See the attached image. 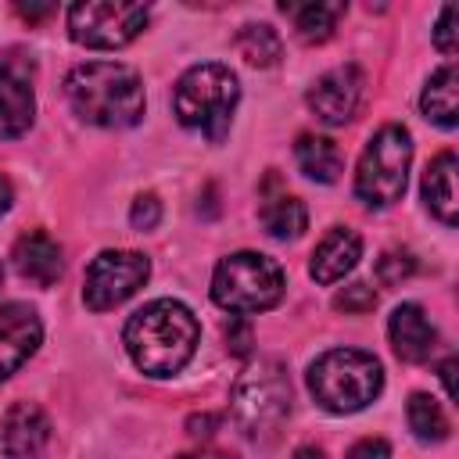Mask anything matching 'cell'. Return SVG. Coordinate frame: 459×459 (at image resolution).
Returning <instances> with one entry per match:
<instances>
[{"label":"cell","mask_w":459,"mask_h":459,"mask_svg":"<svg viewBox=\"0 0 459 459\" xmlns=\"http://www.w3.org/2000/svg\"><path fill=\"white\" fill-rule=\"evenodd\" d=\"M122 341L136 369H143L147 377H172L194 359L201 323L183 301L158 298L129 316Z\"/></svg>","instance_id":"cell-1"},{"label":"cell","mask_w":459,"mask_h":459,"mask_svg":"<svg viewBox=\"0 0 459 459\" xmlns=\"http://www.w3.org/2000/svg\"><path fill=\"white\" fill-rule=\"evenodd\" d=\"M65 97L82 122L100 129H126L143 118V82L136 68L118 61L75 65L65 79Z\"/></svg>","instance_id":"cell-2"},{"label":"cell","mask_w":459,"mask_h":459,"mask_svg":"<svg viewBox=\"0 0 459 459\" xmlns=\"http://www.w3.org/2000/svg\"><path fill=\"white\" fill-rule=\"evenodd\" d=\"M384 387V366L362 348H330L308 366V391L326 412H359Z\"/></svg>","instance_id":"cell-3"},{"label":"cell","mask_w":459,"mask_h":459,"mask_svg":"<svg viewBox=\"0 0 459 459\" xmlns=\"http://www.w3.org/2000/svg\"><path fill=\"white\" fill-rule=\"evenodd\" d=\"M230 409H233V420L244 430V437L273 441L290 416V377H287L283 362L280 359L251 362L233 384Z\"/></svg>","instance_id":"cell-4"},{"label":"cell","mask_w":459,"mask_h":459,"mask_svg":"<svg viewBox=\"0 0 459 459\" xmlns=\"http://www.w3.org/2000/svg\"><path fill=\"white\" fill-rule=\"evenodd\" d=\"M237 100H240L237 75L226 65H215V61L186 68L176 82V93H172V108H176L179 126L201 129L208 140L226 136Z\"/></svg>","instance_id":"cell-5"},{"label":"cell","mask_w":459,"mask_h":459,"mask_svg":"<svg viewBox=\"0 0 459 459\" xmlns=\"http://www.w3.org/2000/svg\"><path fill=\"white\" fill-rule=\"evenodd\" d=\"M283 269L276 258L258 251L226 255L212 276V301L226 312H265L283 298Z\"/></svg>","instance_id":"cell-6"},{"label":"cell","mask_w":459,"mask_h":459,"mask_svg":"<svg viewBox=\"0 0 459 459\" xmlns=\"http://www.w3.org/2000/svg\"><path fill=\"white\" fill-rule=\"evenodd\" d=\"M409 161H412V136L405 126H380L355 169V197L369 208H387L402 201L405 179H409Z\"/></svg>","instance_id":"cell-7"},{"label":"cell","mask_w":459,"mask_h":459,"mask_svg":"<svg viewBox=\"0 0 459 459\" xmlns=\"http://www.w3.org/2000/svg\"><path fill=\"white\" fill-rule=\"evenodd\" d=\"M151 18L147 4H115V0H82L68 7V36L93 50H115L133 43Z\"/></svg>","instance_id":"cell-8"},{"label":"cell","mask_w":459,"mask_h":459,"mask_svg":"<svg viewBox=\"0 0 459 459\" xmlns=\"http://www.w3.org/2000/svg\"><path fill=\"white\" fill-rule=\"evenodd\" d=\"M151 276V262L140 251H100L82 276V301L93 312H108L133 298Z\"/></svg>","instance_id":"cell-9"},{"label":"cell","mask_w":459,"mask_h":459,"mask_svg":"<svg viewBox=\"0 0 459 459\" xmlns=\"http://www.w3.org/2000/svg\"><path fill=\"white\" fill-rule=\"evenodd\" d=\"M362 90H366V79H362L359 65H337V68L323 72L312 82V90H308L305 100H308V108H312V115L319 122L344 126L355 115V108L362 100Z\"/></svg>","instance_id":"cell-10"},{"label":"cell","mask_w":459,"mask_h":459,"mask_svg":"<svg viewBox=\"0 0 459 459\" xmlns=\"http://www.w3.org/2000/svg\"><path fill=\"white\" fill-rule=\"evenodd\" d=\"M43 341V323L36 308L11 301L0 308V380H7L14 369L29 362V355Z\"/></svg>","instance_id":"cell-11"},{"label":"cell","mask_w":459,"mask_h":459,"mask_svg":"<svg viewBox=\"0 0 459 459\" xmlns=\"http://www.w3.org/2000/svg\"><path fill=\"white\" fill-rule=\"evenodd\" d=\"M50 441V420L36 402H14L0 420V445L11 459H32Z\"/></svg>","instance_id":"cell-12"},{"label":"cell","mask_w":459,"mask_h":459,"mask_svg":"<svg viewBox=\"0 0 459 459\" xmlns=\"http://www.w3.org/2000/svg\"><path fill=\"white\" fill-rule=\"evenodd\" d=\"M387 337H391V348L402 362H427L437 348V330L434 323L427 319V312L412 301L398 305L387 319Z\"/></svg>","instance_id":"cell-13"},{"label":"cell","mask_w":459,"mask_h":459,"mask_svg":"<svg viewBox=\"0 0 459 459\" xmlns=\"http://www.w3.org/2000/svg\"><path fill=\"white\" fill-rule=\"evenodd\" d=\"M11 262H14V273L36 287H50L57 283L61 269H65V258H61V247L54 237L32 230V233H22L11 247Z\"/></svg>","instance_id":"cell-14"},{"label":"cell","mask_w":459,"mask_h":459,"mask_svg":"<svg viewBox=\"0 0 459 459\" xmlns=\"http://www.w3.org/2000/svg\"><path fill=\"white\" fill-rule=\"evenodd\" d=\"M362 258V237L348 226H333L312 251V262H308V273L316 283H337L344 280Z\"/></svg>","instance_id":"cell-15"},{"label":"cell","mask_w":459,"mask_h":459,"mask_svg":"<svg viewBox=\"0 0 459 459\" xmlns=\"http://www.w3.org/2000/svg\"><path fill=\"white\" fill-rule=\"evenodd\" d=\"M32 86L22 72L0 68V140H14L32 126Z\"/></svg>","instance_id":"cell-16"},{"label":"cell","mask_w":459,"mask_h":459,"mask_svg":"<svg viewBox=\"0 0 459 459\" xmlns=\"http://www.w3.org/2000/svg\"><path fill=\"white\" fill-rule=\"evenodd\" d=\"M420 108L434 126L455 129V122H459V75H455L452 61L441 65L437 72H430V79L423 86V97H420Z\"/></svg>","instance_id":"cell-17"},{"label":"cell","mask_w":459,"mask_h":459,"mask_svg":"<svg viewBox=\"0 0 459 459\" xmlns=\"http://www.w3.org/2000/svg\"><path fill=\"white\" fill-rule=\"evenodd\" d=\"M423 201L445 226H455V154L452 151H441L437 158H430L423 172Z\"/></svg>","instance_id":"cell-18"},{"label":"cell","mask_w":459,"mask_h":459,"mask_svg":"<svg viewBox=\"0 0 459 459\" xmlns=\"http://www.w3.org/2000/svg\"><path fill=\"white\" fill-rule=\"evenodd\" d=\"M294 158H298V169L316 183H333L344 169V154L330 136H312V133L298 136Z\"/></svg>","instance_id":"cell-19"},{"label":"cell","mask_w":459,"mask_h":459,"mask_svg":"<svg viewBox=\"0 0 459 459\" xmlns=\"http://www.w3.org/2000/svg\"><path fill=\"white\" fill-rule=\"evenodd\" d=\"M283 14L294 18V32L305 39V43H326L337 29V22L344 18L348 4H280Z\"/></svg>","instance_id":"cell-20"},{"label":"cell","mask_w":459,"mask_h":459,"mask_svg":"<svg viewBox=\"0 0 459 459\" xmlns=\"http://www.w3.org/2000/svg\"><path fill=\"white\" fill-rule=\"evenodd\" d=\"M258 219H262V226H265L276 240H294V237H301L305 226H308V212H305V204H301L298 197H290V194H276V197H269V201L262 204Z\"/></svg>","instance_id":"cell-21"},{"label":"cell","mask_w":459,"mask_h":459,"mask_svg":"<svg viewBox=\"0 0 459 459\" xmlns=\"http://www.w3.org/2000/svg\"><path fill=\"white\" fill-rule=\"evenodd\" d=\"M237 50H240V57H244L247 65H255V68H269V65L280 61L283 43H280V36H276L273 25H265V22H251V25H244V29L237 32Z\"/></svg>","instance_id":"cell-22"},{"label":"cell","mask_w":459,"mask_h":459,"mask_svg":"<svg viewBox=\"0 0 459 459\" xmlns=\"http://www.w3.org/2000/svg\"><path fill=\"white\" fill-rule=\"evenodd\" d=\"M405 420L420 441H445L448 437V416L437 405V398H430V394H412L405 405Z\"/></svg>","instance_id":"cell-23"},{"label":"cell","mask_w":459,"mask_h":459,"mask_svg":"<svg viewBox=\"0 0 459 459\" xmlns=\"http://www.w3.org/2000/svg\"><path fill=\"white\" fill-rule=\"evenodd\" d=\"M416 273V258L409 255V251H402V247H391V251H384L380 258H377V280L384 283V287H398L402 280H409Z\"/></svg>","instance_id":"cell-24"},{"label":"cell","mask_w":459,"mask_h":459,"mask_svg":"<svg viewBox=\"0 0 459 459\" xmlns=\"http://www.w3.org/2000/svg\"><path fill=\"white\" fill-rule=\"evenodd\" d=\"M377 305V290L369 283H348L344 290L333 294V308L337 312H348V316H362Z\"/></svg>","instance_id":"cell-25"},{"label":"cell","mask_w":459,"mask_h":459,"mask_svg":"<svg viewBox=\"0 0 459 459\" xmlns=\"http://www.w3.org/2000/svg\"><path fill=\"white\" fill-rule=\"evenodd\" d=\"M129 222H133L140 233H143V230H154V226L161 222V201H158L154 194H140V197L133 201Z\"/></svg>","instance_id":"cell-26"},{"label":"cell","mask_w":459,"mask_h":459,"mask_svg":"<svg viewBox=\"0 0 459 459\" xmlns=\"http://www.w3.org/2000/svg\"><path fill=\"white\" fill-rule=\"evenodd\" d=\"M434 47L441 54H455V4H445L441 7V18H437V29H434Z\"/></svg>","instance_id":"cell-27"},{"label":"cell","mask_w":459,"mask_h":459,"mask_svg":"<svg viewBox=\"0 0 459 459\" xmlns=\"http://www.w3.org/2000/svg\"><path fill=\"white\" fill-rule=\"evenodd\" d=\"M226 348H233L237 355H247L251 351V326L240 316L226 323Z\"/></svg>","instance_id":"cell-28"},{"label":"cell","mask_w":459,"mask_h":459,"mask_svg":"<svg viewBox=\"0 0 459 459\" xmlns=\"http://www.w3.org/2000/svg\"><path fill=\"white\" fill-rule=\"evenodd\" d=\"M348 459H391V445L384 437H366V441L351 445Z\"/></svg>","instance_id":"cell-29"},{"label":"cell","mask_w":459,"mask_h":459,"mask_svg":"<svg viewBox=\"0 0 459 459\" xmlns=\"http://www.w3.org/2000/svg\"><path fill=\"white\" fill-rule=\"evenodd\" d=\"M212 427H219V416H190L186 420V434L190 437H212Z\"/></svg>","instance_id":"cell-30"},{"label":"cell","mask_w":459,"mask_h":459,"mask_svg":"<svg viewBox=\"0 0 459 459\" xmlns=\"http://www.w3.org/2000/svg\"><path fill=\"white\" fill-rule=\"evenodd\" d=\"M18 14L29 18V22H43L54 14V4H18Z\"/></svg>","instance_id":"cell-31"},{"label":"cell","mask_w":459,"mask_h":459,"mask_svg":"<svg viewBox=\"0 0 459 459\" xmlns=\"http://www.w3.org/2000/svg\"><path fill=\"white\" fill-rule=\"evenodd\" d=\"M452 373H455V359H445V366H441V384H445V394H448V398H455V380H452Z\"/></svg>","instance_id":"cell-32"},{"label":"cell","mask_w":459,"mask_h":459,"mask_svg":"<svg viewBox=\"0 0 459 459\" xmlns=\"http://www.w3.org/2000/svg\"><path fill=\"white\" fill-rule=\"evenodd\" d=\"M294 459H326V452L316 448V445H301V448L294 452Z\"/></svg>","instance_id":"cell-33"},{"label":"cell","mask_w":459,"mask_h":459,"mask_svg":"<svg viewBox=\"0 0 459 459\" xmlns=\"http://www.w3.org/2000/svg\"><path fill=\"white\" fill-rule=\"evenodd\" d=\"M7 208H11V183L0 176V215H4Z\"/></svg>","instance_id":"cell-34"},{"label":"cell","mask_w":459,"mask_h":459,"mask_svg":"<svg viewBox=\"0 0 459 459\" xmlns=\"http://www.w3.org/2000/svg\"><path fill=\"white\" fill-rule=\"evenodd\" d=\"M176 459H233L226 452H190V455H176Z\"/></svg>","instance_id":"cell-35"},{"label":"cell","mask_w":459,"mask_h":459,"mask_svg":"<svg viewBox=\"0 0 459 459\" xmlns=\"http://www.w3.org/2000/svg\"><path fill=\"white\" fill-rule=\"evenodd\" d=\"M0 287H4V265H0Z\"/></svg>","instance_id":"cell-36"}]
</instances>
